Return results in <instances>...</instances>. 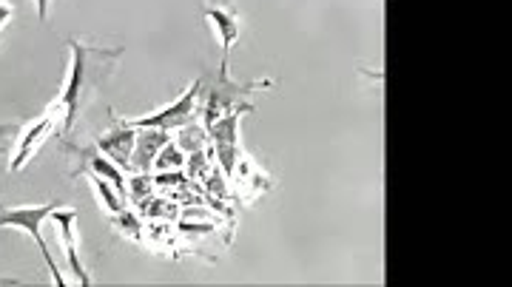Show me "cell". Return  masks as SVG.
<instances>
[{
    "label": "cell",
    "mask_w": 512,
    "mask_h": 287,
    "mask_svg": "<svg viewBox=\"0 0 512 287\" xmlns=\"http://www.w3.org/2000/svg\"><path fill=\"white\" fill-rule=\"evenodd\" d=\"M69 52H72V63H69V74H66V83L63 91L57 97L52 108L60 114L63 120V137L72 134V128L77 126L80 114L92 106V100L97 97V91L109 83V77L117 69V60L123 57V49H103V46H92V43H83L72 37L69 43Z\"/></svg>",
    "instance_id": "6da1fadb"
},
{
    "label": "cell",
    "mask_w": 512,
    "mask_h": 287,
    "mask_svg": "<svg viewBox=\"0 0 512 287\" xmlns=\"http://www.w3.org/2000/svg\"><path fill=\"white\" fill-rule=\"evenodd\" d=\"M268 86H274L271 80H259V83H237L231 72H228V66H220V74L214 77V80H205V91H200V100H202V126L211 128L217 120H220L222 114H228L231 108L242 106V103H248V97H251V91L256 89H268Z\"/></svg>",
    "instance_id": "7a4b0ae2"
},
{
    "label": "cell",
    "mask_w": 512,
    "mask_h": 287,
    "mask_svg": "<svg viewBox=\"0 0 512 287\" xmlns=\"http://www.w3.org/2000/svg\"><path fill=\"white\" fill-rule=\"evenodd\" d=\"M60 117L55 108L49 106V111L43 117L32 120L29 126H0V148L12 145L9 151V174L23 171L29 160L37 154V148L46 143V137L55 131V120Z\"/></svg>",
    "instance_id": "3957f363"
},
{
    "label": "cell",
    "mask_w": 512,
    "mask_h": 287,
    "mask_svg": "<svg viewBox=\"0 0 512 287\" xmlns=\"http://www.w3.org/2000/svg\"><path fill=\"white\" fill-rule=\"evenodd\" d=\"M60 202H46V205H18V208H0V228H18V231H26V234L32 236V242L37 245V251L43 253V259H46V268L52 273V282L57 287L66 285V279L60 276V270H57L55 259H52V253H49V245H46V239H43V231H40V225L52 216Z\"/></svg>",
    "instance_id": "277c9868"
},
{
    "label": "cell",
    "mask_w": 512,
    "mask_h": 287,
    "mask_svg": "<svg viewBox=\"0 0 512 287\" xmlns=\"http://www.w3.org/2000/svg\"><path fill=\"white\" fill-rule=\"evenodd\" d=\"M200 91L202 80L191 83L188 89L171 103V106L151 111L146 117H126V123L131 128H160V131H180L188 123L197 120V108H200Z\"/></svg>",
    "instance_id": "5b68a950"
},
{
    "label": "cell",
    "mask_w": 512,
    "mask_h": 287,
    "mask_svg": "<svg viewBox=\"0 0 512 287\" xmlns=\"http://www.w3.org/2000/svg\"><path fill=\"white\" fill-rule=\"evenodd\" d=\"M254 111L251 103H242V106L231 108L228 114H222L214 126L208 128V137H211V148H214V160L222 168L225 177L234 174V165L239 157V123H242V114Z\"/></svg>",
    "instance_id": "8992f818"
},
{
    "label": "cell",
    "mask_w": 512,
    "mask_h": 287,
    "mask_svg": "<svg viewBox=\"0 0 512 287\" xmlns=\"http://www.w3.org/2000/svg\"><path fill=\"white\" fill-rule=\"evenodd\" d=\"M60 148L63 151H69L74 160H77V168L72 171V180L77 177H83V174H89V177H103V180H109L123 197L128 194V177L126 171L120 168V165H114V162L97 148V145H74L66 143V140H60ZM128 199V197H126Z\"/></svg>",
    "instance_id": "52a82bcc"
},
{
    "label": "cell",
    "mask_w": 512,
    "mask_h": 287,
    "mask_svg": "<svg viewBox=\"0 0 512 287\" xmlns=\"http://www.w3.org/2000/svg\"><path fill=\"white\" fill-rule=\"evenodd\" d=\"M49 219L57 225L60 242H63V248H66L63 253H66V262H69V270H72V276L77 279V285L89 287L92 285V276L86 273L83 259H80V251H77V211H74V208H60V205H57Z\"/></svg>",
    "instance_id": "ba28073f"
},
{
    "label": "cell",
    "mask_w": 512,
    "mask_h": 287,
    "mask_svg": "<svg viewBox=\"0 0 512 287\" xmlns=\"http://www.w3.org/2000/svg\"><path fill=\"white\" fill-rule=\"evenodd\" d=\"M134 140H137V128H131L123 117L111 114V128L103 131L94 145L109 157L114 165H120L123 171H131V151H134Z\"/></svg>",
    "instance_id": "9c48e42d"
},
{
    "label": "cell",
    "mask_w": 512,
    "mask_h": 287,
    "mask_svg": "<svg viewBox=\"0 0 512 287\" xmlns=\"http://www.w3.org/2000/svg\"><path fill=\"white\" fill-rule=\"evenodd\" d=\"M228 180L237 185V199L239 202H254L262 191H271L274 188V180L259 168L251 154L239 151L237 165H234V174Z\"/></svg>",
    "instance_id": "30bf717a"
},
{
    "label": "cell",
    "mask_w": 512,
    "mask_h": 287,
    "mask_svg": "<svg viewBox=\"0 0 512 287\" xmlns=\"http://www.w3.org/2000/svg\"><path fill=\"white\" fill-rule=\"evenodd\" d=\"M205 18L214 23L217 35H220L222 60L220 66H228V52L234 49L239 40V12L231 0H208L205 3Z\"/></svg>",
    "instance_id": "8fae6325"
},
{
    "label": "cell",
    "mask_w": 512,
    "mask_h": 287,
    "mask_svg": "<svg viewBox=\"0 0 512 287\" xmlns=\"http://www.w3.org/2000/svg\"><path fill=\"white\" fill-rule=\"evenodd\" d=\"M171 140V131H160V128H137V140H134V151H131V171L137 174H151L154 171V160L160 154V148Z\"/></svg>",
    "instance_id": "7c38bea8"
},
{
    "label": "cell",
    "mask_w": 512,
    "mask_h": 287,
    "mask_svg": "<svg viewBox=\"0 0 512 287\" xmlns=\"http://www.w3.org/2000/svg\"><path fill=\"white\" fill-rule=\"evenodd\" d=\"M174 143L183 148L185 154H197V151H205L211 145V137H208V128L197 126V123H188L177 131Z\"/></svg>",
    "instance_id": "4fadbf2b"
},
{
    "label": "cell",
    "mask_w": 512,
    "mask_h": 287,
    "mask_svg": "<svg viewBox=\"0 0 512 287\" xmlns=\"http://www.w3.org/2000/svg\"><path fill=\"white\" fill-rule=\"evenodd\" d=\"M128 202H134V205H143L146 199L154 197V191H157V185H154V177L151 174H137V171H131V177H128Z\"/></svg>",
    "instance_id": "5bb4252c"
},
{
    "label": "cell",
    "mask_w": 512,
    "mask_h": 287,
    "mask_svg": "<svg viewBox=\"0 0 512 287\" xmlns=\"http://www.w3.org/2000/svg\"><path fill=\"white\" fill-rule=\"evenodd\" d=\"M185 168V151L174 143V137L160 148L157 160H154V171H183Z\"/></svg>",
    "instance_id": "9a60e30c"
},
{
    "label": "cell",
    "mask_w": 512,
    "mask_h": 287,
    "mask_svg": "<svg viewBox=\"0 0 512 287\" xmlns=\"http://www.w3.org/2000/svg\"><path fill=\"white\" fill-rule=\"evenodd\" d=\"M92 185L94 191H97V197H100V202H103V208L109 211V214H117V211H123L126 208L128 199L111 185L109 180H103V177H92Z\"/></svg>",
    "instance_id": "2e32d148"
},
{
    "label": "cell",
    "mask_w": 512,
    "mask_h": 287,
    "mask_svg": "<svg viewBox=\"0 0 512 287\" xmlns=\"http://www.w3.org/2000/svg\"><path fill=\"white\" fill-rule=\"evenodd\" d=\"M211 157H214V148H205V151L191 154V160H185V177H188L191 182L205 180V177H208V171L217 165Z\"/></svg>",
    "instance_id": "e0dca14e"
},
{
    "label": "cell",
    "mask_w": 512,
    "mask_h": 287,
    "mask_svg": "<svg viewBox=\"0 0 512 287\" xmlns=\"http://www.w3.org/2000/svg\"><path fill=\"white\" fill-rule=\"evenodd\" d=\"M111 225L120 231L123 236H128V239H134V242H143V222L137 219V214L134 211H128V208H123V211H117V214H111Z\"/></svg>",
    "instance_id": "ac0fdd59"
},
{
    "label": "cell",
    "mask_w": 512,
    "mask_h": 287,
    "mask_svg": "<svg viewBox=\"0 0 512 287\" xmlns=\"http://www.w3.org/2000/svg\"><path fill=\"white\" fill-rule=\"evenodd\" d=\"M140 211L151 219H177L180 216V208H177V202H171V199H146L143 205H140Z\"/></svg>",
    "instance_id": "d6986e66"
},
{
    "label": "cell",
    "mask_w": 512,
    "mask_h": 287,
    "mask_svg": "<svg viewBox=\"0 0 512 287\" xmlns=\"http://www.w3.org/2000/svg\"><path fill=\"white\" fill-rule=\"evenodd\" d=\"M185 182H188V177H185L183 171H157L154 174V185L157 188H180Z\"/></svg>",
    "instance_id": "ffe728a7"
},
{
    "label": "cell",
    "mask_w": 512,
    "mask_h": 287,
    "mask_svg": "<svg viewBox=\"0 0 512 287\" xmlns=\"http://www.w3.org/2000/svg\"><path fill=\"white\" fill-rule=\"evenodd\" d=\"M12 18H15V6L9 0H0V32L12 23Z\"/></svg>",
    "instance_id": "44dd1931"
},
{
    "label": "cell",
    "mask_w": 512,
    "mask_h": 287,
    "mask_svg": "<svg viewBox=\"0 0 512 287\" xmlns=\"http://www.w3.org/2000/svg\"><path fill=\"white\" fill-rule=\"evenodd\" d=\"M37 6V20L40 23H46V18H49V6H52V0H35Z\"/></svg>",
    "instance_id": "7402d4cb"
},
{
    "label": "cell",
    "mask_w": 512,
    "mask_h": 287,
    "mask_svg": "<svg viewBox=\"0 0 512 287\" xmlns=\"http://www.w3.org/2000/svg\"><path fill=\"white\" fill-rule=\"evenodd\" d=\"M0 285H18V282H12V279H0Z\"/></svg>",
    "instance_id": "603a6c76"
}]
</instances>
